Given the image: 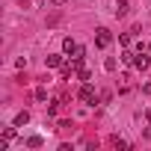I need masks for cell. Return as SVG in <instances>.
Masks as SVG:
<instances>
[{"mask_svg":"<svg viewBox=\"0 0 151 151\" xmlns=\"http://www.w3.org/2000/svg\"><path fill=\"white\" fill-rule=\"evenodd\" d=\"M77 98L83 101V104H98V95H95V89H92V83L86 80L83 86H80V92H77Z\"/></svg>","mask_w":151,"mask_h":151,"instance_id":"obj_1","label":"cell"},{"mask_svg":"<svg viewBox=\"0 0 151 151\" xmlns=\"http://www.w3.org/2000/svg\"><path fill=\"white\" fill-rule=\"evenodd\" d=\"M95 45H98V47H110V45H113V33H110L107 27H101L98 36H95Z\"/></svg>","mask_w":151,"mask_h":151,"instance_id":"obj_2","label":"cell"},{"mask_svg":"<svg viewBox=\"0 0 151 151\" xmlns=\"http://www.w3.org/2000/svg\"><path fill=\"white\" fill-rule=\"evenodd\" d=\"M77 47H80V45L74 42L71 36H68V39H62V53H68V56H74V50H77Z\"/></svg>","mask_w":151,"mask_h":151,"instance_id":"obj_3","label":"cell"},{"mask_svg":"<svg viewBox=\"0 0 151 151\" xmlns=\"http://www.w3.org/2000/svg\"><path fill=\"white\" fill-rule=\"evenodd\" d=\"M133 65H136V68H139V71H145V68H148V65H151V59H148V56H145V53H142V50H139V53H136V56H133Z\"/></svg>","mask_w":151,"mask_h":151,"instance_id":"obj_4","label":"cell"},{"mask_svg":"<svg viewBox=\"0 0 151 151\" xmlns=\"http://www.w3.org/2000/svg\"><path fill=\"white\" fill-rule=\"evenodd\" d=\"M45 62H47V68H62V65H65V62H62V53H50Z\"/></svg>","mask_w":151,"mask_h":151,"instance_id":"obj_5","label":"cell"},{"mask_svg":"<svg viewBox=\"0 0 151 151\" xmlns=\"http://www.w3.org/2000/svg\"><path fill=\"white\" fill-rule=\"evenodd\" d=\"M27 122H30V113H27V110H21V113L15 116V127H24Z\"/></svg>","mask_w":151,"mask_h":151,"instance_id":"obj_6","label":"cell"},{"mask_svg":"<svg viewBox=\"0 0 151 151\" xmlns=\"http://www.w3.org/2000/svg\"><path fill=\"white\" fill-rule=\"evenodd\" d=\"M145 139H151V110H145V130H142Z\"/></svg>","mask_w":151,"mask_h":151,"instance_id":"obj_7","label":"cell"},{"mask_svg":"<svg viewBox=\"0 0 151 151\" xmlns=\"http://www.w3.org/2000/svg\"><path fill=\"white\" fill-rule=\"evenodd\" d=\"M39 145H42V136H30L27 139V148H39Z\"/></svg>","mask_w":151,"mask_h":151,"instance_id":"obj_8","label":"cell"},{"mask_svg":"<svg viewBox=\"0 0 151 151\" xmlns=\"http://www.w3.org/2000/svg\"><path fill=\"white\" fill-rule=\"evenodd\" d=\"M104 68H107V71H116V59H113V56H110V59H104Z\"/></svg>","mask_w":151,"mask_h":151,"instance_id":"obj_9","label":"cell"},{"mask_svg":"<svg viewBox=\"0 0 151 151\" xmlns=\"http://www.w3.org/2000/svg\"><path fill=\"white\" fill-rule=\"evenodd\" d=\"M36 98H39V101H47V89L39 86V89H36Z\"/></svg>","mask_w":151,"mask_h":151,"instance_id":"obj_10","label":"cell"},{"mask_svg":"<svg viewBox=\"0 0 151 151\" xmlns=\"http://www.w3.org/2000/svg\"><path fill=\"white\" fill-rule=\"evenodd\" d=\"M3 139H15V127H6L3 130Z\"/></svg>","mask_w":151,"mask_h":151,"instance_id":"obj_11","label":"cell"},{"mask_svg":"<svg viewBox=\"0 0 151 151\" xmlns=\"http://www.w3.org/2000/svg\"><path fill=\"white\" fill-rule=\"evenodd\" d=\"M113 145H116V148H127V142H124V139H119V136H113Z\"/></svg>","mask_w":151,"mask_h":151,"instance_id":"obj_12","label":"cell"},{"mask_svg":"<svg viewBox=\"0 0 151 151\" xmlns=\"http://www.w3.org/2000/svg\"><path fill=\"white\" fill-rule=\"evenodd\" d=\"M116 6H119V12H124V6H127V0H116Z\"/></svg>","mask_w":151,"mask_h":151,"instance_id":"obj_13","label":"cell"},{"mask_svg":"<svg viewBox=\"0 0 151 151\" xmlns=\"http://www.w3.org/2000/svg\"><path fill=\"white\" fill-rule=\"evenodd\" d=\"M50 3H65V0H50Z\"/></svg>","mask_w":151,"mask_h":151,"instance_id":"obj_14","label":"cell"},{"mask_svg":"<svg viewBox=\"0 0 151 151\" xmlns=\"http://www.w3.org/2000/svg\"><path fill=\"white\" fill-rule=\"evenodd\" d=\"M148 47H151V45H148Z\"/></svg>","mask_w":151,"mask_h":151,"instance_id":"obj_15","label":"cell"}]
</instances>
